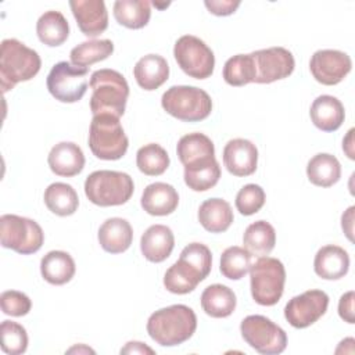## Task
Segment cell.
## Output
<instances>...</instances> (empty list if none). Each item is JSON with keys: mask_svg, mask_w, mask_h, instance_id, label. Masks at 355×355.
I'll use <instances>...</instances> for the list:
<instances>
[{"mask_svg": "<svg viewBox=\"0 0 355 355\" xmlns=\"http://www.w3.org/2000/svg\"><path fill=\"white\" fill-rule=\"evenodd\" d=\"M114 53V43L110 39L87 40L75 46L71 53V64L76 67H90L94 62L108 58Z\"/></svg>", "mask_w": 355, "mask_h": 355, "instance_id": "836d02e7", "label": "cell"}, {"mask_svg": "<svg viewBox=\"0 0 355 355\" xmlns=\"http://www.w3.org/2000/svg\"><path fill=\"white\" fill-rule=\"evenodd\" d=\"M255 67V83H272L290 76L295 61L290 50L284 47H269L251 53Z\"/></svg>", "mask_w": 355, "mask_h": 355, "instance_id": "5bb4252c", "label": "cell"}, {"mask_svg": "<svg viewBox=\"0 0 355 355\" xmlns=\"http://www.w3.org/2000/svg\"><path fill=\"white\" fill-rule=\"evenodd\" d=\"M349 255L348 252L334 244L319 248L313 261L315 273L324 280H338L348 273Z\"/></svg>", "mask_w": 355, "mask_h": 355, "instance_id": "ffe728a7", "label": "cell"}, {"mask_svg": "<svg viewBox=\"0 0 355 355\" xmlns=\"http://www.w3.org/2000/svg\"><path fill=\"white\" fill-rule=\"evenodd\" d=\"M162 108L183 122H198L209 116L212 100L209 94L196 86H172L161 97Z\"/></svg>", "mask_w": 355, "mask_h": 355, "instance_id": "52a82bcc", "label": "cell"}, {"mask_svg": "<svg viewBox=\"0 0 355 355\" xmlns=\"http://www.w3.org/2000/svg\"><path fill=\"white\" fill-rule=\"evenodd\" d=\"M133 75L141 89L155 90L168 80L169 65L162 55L147 54L136 62Z\"/></svg>", "mask_w": 355, "mask_h": 355, "instance_id": "cb8c5ba5", "label": "cell"}, {"mask_svg": "<svg viewBox=\"0 0 355 355\" xmlns=\"http://www.w3.org/2000/svg\"><path fill=\"white\" fill-rule=\"evenodd\" d=\"M233 219L230 204L222 198L205 200L198 208V222L211 233L226 232L233 223Z\"/></svg>", "mask_w": 355, "mask_h": 355, "instance_id": "484cf974", "label": "cell"}, {"mask_svg": "<svg viewBox=\"0 0 355 355\" xmlns=\"http://www.w3.org/2000/svg\"><path fill=\"white\" fill-rule=\"evenodd\" d=\"M252 255L244 248L232 245L227 247L220 255V273L230 280H240L251 268Z\"/></svg>", "mask_w": 355, "mask_h": 355, "instance_id": "8d00e7d4", "label": "cell"}, {"mask_svg": "<svg viewBox=\"0 0 355 355\" xmlns=\"http://www.w3.org/2000/svg\"><path fill=\"white\" fill-rule=\"evenodd\" d=\"M220 178V166L216 158L184 166V183L194 191H205L214 187Z\"/></svg>", "mask_w": 355, "mask_h": 355, "instance_id": "e575fe53", "label": "cell"}, {"mask_svg": "<svg viewBox=\"0 0 355 355\" xmlns=\"http://www.w3.org/2000/svg\"><path fill=\"white\" fill-rule=\"evenodd\" d=\"M223 79L227 85L236 87L254 82L255 67L251 53L230 57L223 65Z\"/></svg>", "mask_w": 355, "mask_h": 355, "instance_id": "74e56055", "label": "cell"}, {"mask_svg": "<svg viewBox=\"0 0 355 355\" xmlns=\"http://www.w3.org/2000/svg\"><path fill=\"white\" fill-rule=\"evenodd\" d=\"M354 211H355V207L352 205L341 216V227L349 241H354V236H352V233H354Z\"/></svg>", "mask_w": 355, "mask_h": 355, "instance_id": "ee69618b", "label": "cell"}, {"mask_svg": "<svg viewBox=\"0 0 355 355\" xmlns=\"http://www.w3.org/2000/svg\"><path fill=\"white\" fill-rule=\"evenodd\" d=\"M98 243L110 254L125 252L133 240V229L123 218H110L98 229Z\"/></svg>", "mask_w": 355, "mask_h": 355, "instance_id": "603a6c76", "label": "cell"}, {"mask_svg": "<svg viewBox=\"0 0 355 355\" xmlns=\"http://www.w3.org/2000/svg\"><path fill=\"white\" fill-rule=\"evenodd\" d=\"M175 247V236L171 227L165 225L150 226L140 239V250L150 262L159 263L165 261Z\"/></svg>", "mask_w": 355, "mask_h": 355, "instance_id": "44dd1931", "label": "cell"}, {"mask_svg": "<svg viewBox=\"0 0 355 355\" xmlns=\"http://www.w3.org/2000/svg\"><path fill=\"white\" fill-rule=\"evenodd\" d=\"M89 85L93 90L90 97L93 115L110 114L121 118L125 114L129 85L122 73L110 68L97 69L92 73Z\"/></svg>", "mask_w": 355, "mask_h": 355, "instance_id": "3957f363", "label": "cell"}, {"mask_svg": "<svg viewBox=\"0 0 355 355\" xmlns=\"http://www.w3.org/2000/svg\"><path fill=\"white\" fill-rule=\"evenodd\" d=\"M244 248L251 255H268L276 244L275 227L266 220H257L243 234Z\"/></svg>", "mask_w": 355, "mask_h": 355, "instance_id": "d6a6232c", "label": "cell"}, {"mask_svg": "<svg viewBox=\"0 0 355 355\" xmlns=\"http://www.w3.org/2000/svg\"><path fill=\"white\" fill-rule=\"evenodd\" d=\"M47 162L53 173L72 178L82 172L85 166V155L78 144L72 141H61L50 150Z\"/></svg>", "mask_w": 355, "mask_h": 355, "instance_id": "ac0fdd59", "label": "cell"}, {"mask_svg": "<svg viewBox=\"0 0 355 355\" xmlns=\"http://www.w3.org/2000/svg\"><path fill=\"white\" fill-rule=\"evenodd\" d=\"M223 164L234 176H250L257 171L258 150L247 139H232L223 148Z\"/></svg>", "mask_w": 355, "mask_h": 355, "instance_id": "2e32d148", "label": "cell"}, {"mask_svg": "<svg viewBox=\"0 0 355 355\" xmlns=\"http://www.w3.org/2000/svg\"><path fill=\"white\" fill-rule=\"evenodd\" d=\"M286 269L280 259L259 257L250 268V287L254 301L263 306H272L283 295Z\"/></svg>", "mask_w": 355, "mask_h": 355, "instance_id": "ba28073f", "label": "cell"}, {"mask_svg": "<svg viewBox=\"0 0 355 355\" xmlns=\"http://www.w3.org/2000/svg\"><path fill=\"white\" fill-rule=\"evenodd\" d=\"M136 165L147 176L162 175L169 166V155L164 147L157 143H148L136 153Z\"/></svg>", "mask_w": 355, "mask_h": 355, "instance_id": "d590c367", "label": "cell"}, {"mask_svg": "<svg viewBox=\"0 0 355 355\" xmlns=\"http://www.w3.org/2000/svg\"><path fill=\"white\" fill-rule=\"evenodd\" d=\"M329 295L322 290H308L293 297L284 306L286 320L295 329H305L318 322L327 311Z\"/></svg>", "mask_w": 355, "mask_h": 355, "instance_id": "4fadbf2b", "label": "cell"}, {"mask_svg": "<svg viewBox=\"0 0 355 355\" xmlns=\"http://www.w3.org/2000/svg\"><path fill=\"white\" fill-rule=\"evenodd\" d=\"M338 315L340 318L352 324L355 323V318H354V291H347L345 294L341 295L340 301H338Z\"/></svg>", "mask_w": 355, "mask_h": 355, "instance_id": "7bdbcfd3", "label": "cell"}, {"mask_svg": "<svg viewBox=\"0 0 355 355\" xmlns=\"http://www.w3.org/2000/svg\"><path fill=\"white\" fill-rule=\"evenodd\" d=\"M69 7L83 35L94 37L108 28V12L103 0H72Z\"/></svg>", "mask_w": 355, "mask_h": 355, "instance_id": "e0dca14e", "label": "cell"}, {"mask_svg": "<svg viewBox=\"0 0 355 355\" xmlns=\"http://www.w3.org/2000/svg\"><path fill=\"white\" fill-rule=\"evenodd\" d=\"M1 349L8 355H21L28 348V334L22 324L12 320H3L0 326Z\"/></svg>", "mask_w": 355, "mask_h": 355, "instance_id": "f35d334b", "label": "cell"}, {"mask_svg": "<svg viewBox=\"0 0 355 355\" xmlns=\"http://www.w3.org/2000/svg\"><path fill=\"white\" fill-rule=\"evenodd\" d=\"M265 204V191L261 186L250 183L243 186L236 196V208L244 215L250 216L257 214Z\"/></svg>", "mask_w": 355, "mask_h": 355, "instance_id": "ab89813d", "label": "cell"}, {"mask_svg": "<svg viewBox=\"0 0 355 355\" xmlns=\"http://www.w3.org/2000/svg\"><path fill=\"white\" fill-rule=\"evenodd\" d=\"M309 115L318 129L323 132H334L343 125L345 111L343 103L337 97L322 94L313 100Z\"/></svg>", "mask_w": 355, "mask_h": 355, "instance_id": "7402d4cb", "label": "cell"}, {"mask_svg": "<svg viewBox=\"0 0 355 355\" xmlns=\"http://www.w3.org/2000/svg\"><path fill=\"white\" fill-rule=\"evenodd\" d=\"M89 147L98 159L115 161L122 158L129 147V140L118 116L110 114L93 115L89 128Z\"/></svg>", "mask_w": 355, "mask_h": 355, "instance_id": "8992f818", "label": "cell"}, {"mask_svg": "<svg viewBox=\"0 0 355 355\" xmlns=\"http://www.w3.org/2000/svg\"><path fill=\"white\" fill-rule=\"evenodd\" d=\"M352 61L349 55L340 50H318L309 61V69L316 82L333 86L340 83L351 71Z\"/></svg>", "mask_w": 355, "mask_h": 355, "instance_id": "9a60e30c", "label": "cell"}, {"mask_svg": "<svg viewBox=\"0 0 355 355\" xmlns=\"http://www.w3.org/2000/svg\"><path fill=\"white\" fill-rule=\"evenodd\" d=\"M176 153L183 166H191L215 158L212 140L204 133H189L179 139Z\"/></svg>", "mask_w": 355, "mask_h": 355, "instance_id": "d4e9b609", "label": "cell"}, {"mask_svg": "<svg viewBox=\"0 0 355 355\" xmlns=\"http://www.w3.org/2000/svg\"><path fill=\"white\" fill-rule=\"evenodd\" d=\"M132 178L119 171H94L85 180V194L98 207H115L128 202L133 194Z\"/></svg>", "mask_w": 355, "mask_h": 355, "instance_id": "5b68a950", "label": "cell"}, {"mask_svg": "<svg viewBox=\"0 0 355 355\" xmlns=\"http://www.w3.org/2000/svg\"><path fill=\"white\" fill-rule=\"evenodd\" d=\"M0 305L1 311L10 316H24L26 315L31 308L32 302L26 294L17 290H7L3 291L0 295Z\"/></svg>", "mask_w": 355, "mask_h": 355, "instance_id": "60d3db41", "label": "cell"}, {"mask_svg": "<svg viewBox=\"0 0 355 355\" xmlns=\"http://www.w3.org/2000/svg\"><path fill=\"white\" fill-rule=\"evenodd\" d=\"M121 354H154V349L140 341H129L121 348Z\"/></svg>", "mask_w": 355, "mask_h": 355, "instance_id": "f6af8a7d", "label": "cell"}, {"mask_svg": "<svg viewBox=\"0 0 355 355\" xmlns=\"http://www.w3.org/2000/svg\"><path fill=\"white\" fill-rule=\"evenodd\" d=\"M0 240L4 248L29 255L37 252L44 241L40 225L29 218L6 214L0 216Z\"/></svg>", "mask_w": 355, "mask_h": 355, "instance_id": "9c48e42d", "label": "cell"}, {"mask_svg": "<svg viewBox=\"0 0 355 355\" xmlns=\"http://www.w3.org/2000/svg\"><path fill=\"white\" fill-rule=\"evenodd\" d=\"M75 270V261L65 251H50L40 261L42 277L54 286L68 283L73 277Z\"/></svg>", "mask_w": 355, "mask_h": 355, "instance_id": "4316f807", "label": "cell"}, {"mask_svg": "<svg viewBox=\"0 0 355 355\" xmlns=\"http://www.w3.org/2000/svg\"><path fill=\"white\" fill-rule=\"evenodd\" d=\"M87 73L89 68L60 61L53 65L47 75V89L61 103H76L87 90Z\"/></svg>", "mask_w": 355, "mask_h": 355, "instance_id": "7c38bea8", "label": "cell"}, {"mask_svg": "<svg viewBox=\"0 0 355 355\" xmlns=\"http://www.w3.org/2000/svg\"><path fill=\"white\" fill-rule=\"evenodd\" d=\"M44 204L53 214L58 216H69L75 214L79 205V197L71 184L55 182L44 190Z\"/></svg>", "mask_w": 355, "mask_h": 355, "instance_id": "1f68e13d", "label": "cell"}, {"mask_svg": "<svg viewBox=\"0 0 355 355\" xmlns=\"http://www.w3.org/2000/svg\"><path fill=\"white\" fill-rule=\"evenodd\" d=\"M212 254L202 243H190L179 259L165 272L164 286L173 294L191 293L211 272Z\"/></svg>", "mask_w": 355, "mask_h": 355, "instance_id": "6da1fadb", "label": "cell"}, {"mask_svg": "<svg viewBox=\"0 0 355 355\" xmlns=\"http://www.w3.org/2000/svg\"><path fill=\"white\" fill-rule=\"evenodd\" d=\"M173 57L180 69L190 78L207 79L214 72V51L197 36H180L173 46Z\"/></svg>", "mask_w": 355, "mask_h": 355, "instance_id": "8fae6325", "label": "cell"}, {"mask_svg": "<svg viewBox=\"0 0 355 355\" xmlns=\"http://www.w3.org/2000/svg\"><path fill=\"white\" fill-rule=\"evenodd\" d=\"M42 67V60L33 49L17 39H4L0 46V85L6 93L19 82L31 80Z\"/></svg>", "mask_w": 355, "mask_h": 355, "instance_id": "277c9868", "label": "cell"}, {"mask_svg": "<svg viewBox=\"0 0 355 355\" xmlns=\"http://www.w3.org/2000/svg\"><path fill=\"white\" fill-rule=\"evenodd\" d=\"M36 33L43 44L57 47L68 39L69 25L62 12L51 10L39 17L36 22Z\"/></svg>", "mask_w": 355, "mask_h": 355, "instance_id": "f546056e", "label": "cell"}, {"mask_svg": "<svg viewBox=\"0 0 355 355\" xmlns=\"http://www.w3.org/2000/svg\"><path fill=\"white\" fill-rule=\"evenodd\" d=\"M343 150L348 155L349 159H355V155H354V129H349L347 136L344 137Z\"/></svg>", "mask_w": 355, "mask_h": 355, "instance_id": "bcb514c9", "label": "cell"}, {"mask_svg": "<svg viewBox=\"0 0 355 355\" xmlns=\"http://www.w3.org/2000/svg\"><path fill=\"white\" fill-rule=\"evenodd\" d=\"M141 208L154 216H165L172 214L179 204V196L173 186L155 182L148 184L141 194Z\"/></svg>", "mask_w": 355, "mask_h": 355, "instance_id": "d6986e66", "label": "cell"}, {"mask_svg": "<svg viewBox=\"0 0 355 355\" xmlns=\"http://www.w3.org/2000/svg\"><path fill=\"white\" fill-rule=\"evenodd\" d=\"M204 4L211 14L218 17H226L233 14L239 8L240 1L239 0H234V1L233 0H205Z\"/></svg>", "mask_w": 355, "mask_h": 355, "instance_id": "b9f144b4", "label": "cell"}, {"mask_svg": "<svg viewBox=\"0 0 355 355\" xmlns=\"http://www.w3.org/2000/svg\"><path fill=\"white\" fill-rule=\"evenodd\" d=\"M151 3L147 0H116L114 17L116 22L129 29L144 28L151 17Z\"/></svg>", "mask_w": 355, "mask_h": 355, "instance_id": "4dcf8cb0", "label": "cell"}, {"mask_svg": "<svg viewBox=\"0 0 355 355\" xmlns=\"http://www.w3.org/2000/svg\"><path fill=\"white\" fill-rule=\"evenodd\" d=\"M240 331L244 341L263 355L280 354L287 347L286 331L262 315L245 316L241 320Z\"/></svg>", "mask_w": 355, "mask_h": 355, "instance_id": "30bf717a", "label": "cell"}, {"mask_svg": "<svg viewBox=\"0 0 355 355\" xmlns=\"http://www.w3.org/2000/svg\"><path fill=\"white\" fill-rule=\"evenodd\" d=\"M309 182L319 187H330L341 178V165L338 159L327 153H319L312 157L306 165Z\"/></svg>", "mask_w": 355, "mask_h": 355, "instance_id": "f1b7e54d", "label": "cell"}, {"mask_svg": "<svg viewBox=\"0 0 355 355\" xmlns=\"http://www.w3.org/2000/svg\"><path fill=\"white\" fill-rule=\"evenodd\" d=\"M236 294L223 284H211L201 294V308L211 318H227L236 309Z\"/></svg>", "mask_w": 355, "mask_h": 355, "instance_id": "83f0119b", "label": "cell"}, {"mask_svg": "<svg viewBox=\"0 0 355 355\" xmlns=\"http://www.w3.org/2000/svg\"><path fill=\"white\" fill-rule=\"evenodd\" d=\"M197 329L194 311L183 304L161 308L147 320L148 336L162 347H175L187 341Z\"/></svg>", "mask_w": 355, "mask_h": 355, "instance_id": "7a4b0ae2", "label": "cell"}]
</instances>
